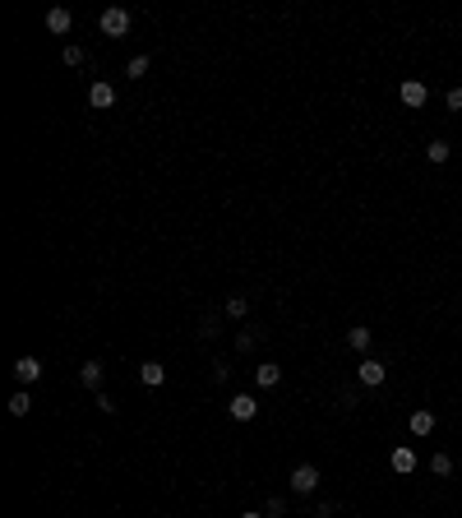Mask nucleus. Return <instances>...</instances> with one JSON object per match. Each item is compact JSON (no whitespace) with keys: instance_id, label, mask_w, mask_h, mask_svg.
<instances>
[{"instance_id":"16","label":"nucleus","mask_w":462,"mask_h":518,"mask_svg":"<svg viewBox=\"0 0 462 518\" xmlns=\"http://www.w3.org/2000/svg\"><path fill=\"white\" fill-rule=\"evenodd\" d=\"M28 412H33V398H28V389H23V394L10 398V417H28Z\"/></svg>"},{"instance_id":"12","label":"nucleus","mask_w":462,"mask_h":518,"mask_svg":"<svg viewBox=\"0 0 462 518\" xmlns=\"http://www.w3.org/2000/svg\"><path fill=\"white\" fill-rule=\"evenodd\" d=\"M254 384H259V389H277V384H282V365L264 361L259 370H254Z\"/></svg>"},{"instance_id":"2","label":"nucleus","mask_w":462,"mask_h":518,"mask_svg":"<svg viewBox=\"0 0 462 518\" xmlns=\"http://www.w3.org/2000/svg\"><path fill=\"white\" fill-rule=\"evenodd\" d=\"M319 481H324V477H319V467H315V463H301L296 472H291V491H296V496H315Z\"/></svg>"},{"instance_id":"24","label":"nucleus","mask_w":462,"mask_h":518,"mask_svg":"<svg viewBox=\"0 0 462 518\" xmlns=\"http://www.w3.org/2000/svg\"><path fill=\"white\" fill-rule=\"evenodd\" d=\"M449 111H462V89H449Z\"/></svg>"},{"instance_id":"9","label":"nucleus","mask_w":462,"mask_h":518,"mask_svg":"<svg viewBox=\"0 0 462 518\" xmlns=\"http://www.w3.org/2000/svg\"><path fill=\"white\" fill-rule=\"evenodd\" d=\"M102 375H107V370H102V361H84V365H79V384L93 389V394H102Z\"/></svg>"},{"instance_id":"13","label":"nucleus","mask_w":462,"mask_h":518,"mask_svg":"<svg viewBox=\"0 0 462 518\" xmlns=\"http://www.w3.org/2000/svg\"><path fill=\"white\" fill-rule=\"evenodd\" d=\"M139 380H143L148 389H157V384L166 380V365H162V361H143V365H139Z\"/></svg>"},{"instance_id":"14","label":"nucleus","mask_w":462,"mask_h":518,"mask_svg":"<svg viewBox=\"0 0 462 518\" xmlns=\"http://www.w3.org/2000/svg\"><path fill=\"white\" fill-rule=\"evenodd\" d=\"M370 338H374V333L365 329V324H356V329H347V347H352V352H361V356H365V347H370Z\"/></svg>"},{"instance_id":"18","label":"nucleus","mask_w":462,"mask_h":518,"mask_svg":"<svg viewBox=\"0 0 462 518\" xmlns=\"http://www.w3.org/2000/svg\"><path fill=\"white\" fill-rule=\"evenodd\" d=\"M430 472H435V477H449L453 472V458H449V453H435V458H430Z\"/></svg>"},{"instance_id":"6","label":"nucleus","mask_w":462,"mask_h":518,"mask_svg":"<svg viewBox=\"0 0 462 518\" xmlns=\"http://www.w3.org/2000/svg\"><path fill=\"white\" fill-rule=\"evenodd\" d=\"M14 380H19V384H37V380H42V361H37V356H19V361H14Z\"/></svg>"},{"instance_id":"4","label":"nucleus","mask_w":462,"mask_h":518,"mask_svg":"<svg viewBox=\"0 0 462 518\" xmlns=\"http://www.w3.org/2000/svg\"><path fill=\"white\" fill-rule=\"evenodd\" d=\"M356 375H361L365 389H379V384H384V375H388V365L374 361V356H361V370H356Z\"/></svg>"},{"instance_id":"3","label":"nucleus","mask_w":462,"mask_h":518,"mask_svg":"<svg viewBox=\"0 0 462 518\" xmlns=\"http://www.w3.org/2000/svg\"><path fill=\"white\" fill-rule=\"evenodd\" d=\"M397 98H402V107H425L430 89L421 84V79H402V84H397Z\"/></svg>"},{"instance_id":"23","label":"nucleus","mask_w":462,"mask_h":518,"mask_svg":"<svg viewBox=\"0 0 462 518\" xmlns=\"http://www.w3.org/2000/svg\"><path fill=\"white\" fill-rule=\"evenodd\" d=\"M333 514H338V505H333V500H324V505L315 509V518H333Z\"/></svg>"},{"instance_id":"5","label":"nucleus","mask_w":462,"mask_h":518,"mask_svg":"<svg viewBox=\"0 0 462 518\" xmlns=\"http://www.w3.org/2000/svg\"><path fill=\"white\" fill-rule=\"evenodd\" d=\"M388 467H393V472H416V449H411V444H397L393 453H388Z\"/></svg>"},{"instance_id":"22","label":"nucleus","mask_w":462,"mask_h":518,"mask_svg":"<svg viewBox=\"0 0 462 518\" xmlns=\"http://www.w3.org/2000/svg\"><path fill=\"white\" fill-rule=\"evenodd\" d=\"M282 509H286V505H282V500L273 496V500H268V505H264V514H268V518H282Z\"/></svg>"},{"instance_id":"20","label":"nucleus","mask_w":462,"mask_h":518,"mask_svg":"<svg viewBox=\"0 0 462 518\" xmlns=\"http://www.w3.org/2000/svg\"><path fill=\"white\" fill-rule=\"evenodd\" d=\"M254 342H259V333H254V329H241V333H236V352H250Z\"/></svg>"},{"instance_id":"19","label":"nucleus","mask_w":462,"mask_h":518,"mask_svg":"<svg viewBox=\"0 0 462 518\" xmlns=\"http://www.w3.org/2000/svg\"><path fill=\"white\" fill-rule=\"evenodd\" d=\"M125 75H130V79H143V75H148V56H134L130 65H125Z\"/></svg>"},{"instance_id":"17","label":"nucleus","mask_w":462,"mask_h":518,"mask_svg":"<svg viewBox=\"0 0 462 518\" xmlns=\"http://www.w3.org/2000/svg\"><path fill=\"white\" fill-rule=\"evenodd\" d=\"M227 315H231V320H245V315H250V301H245V297H227Z\"/></svg>"},{"instance_id":"8","label":"nucleus","mask_w":462,"mask_h":518,"mask_svg":"<svg viewBox=\"0 0 462 518\" xmlns=\"http://www.w3.org/2000/svg\"><path fill=\"white\" fill-rule=\"evenodd\" d=\"M46 28H51L55 37H65L70 28H74V14H70L65 5H55V10H46Z\"/></svg>"},{"instance_id":"7","label":"nucleus","mask_w":462,"mask_h":518,"mask_svg":"<svg viewBox=\"0 0 462 518\" xmlns=\"http://www.w3.org/2000/svg\"><path fill=\"white\" fill-rule=\"evenodd\" d=\"M227 412H231L236 421H254V417H259V403H254L250 394H236V398L227 403Z\"/></svg>"},{"instance_id":"21","label":"nucleus","mask_w":462,"mask_h":518,"mask_svg":"<svg viewBox=\"0 0 462 518\" xmlns=\"http://www.w3.org/2000/svg\"><path fill=\"white\" fill-rule=\"evenodd\" d=\"M60 56H65V65H79V60H84V46H65Z\"/></svg>"},{"instance_id":"15","label":"nucleus","mask_w":462,"mask_h":518,"mask_svg":"<svg viewBox=\"0 0 462 518\" xmlns=\"http://www.w3.org/2000/svg\"><path fill=\"white\" fill-rule=\"evenodd\" d=\"M449 153H453V148H449L444 139H430V148H425V157H430L435 167H440V162H449Z\"/></svg>"},{"instance_id":"11","label":"nucleus","mask_w":462,"mask_h":518,"mask_svg":"<svg viewBox=\"0 0 462 518\" xmlns=\"http://www.w3.org/2000/svg\"><path fill=\"white\" fill-rule=\"evenodd\" d=\"M88 102H93V107H98V111L116 107V89H111V84H102V79H98V84H93V89H88Z\"/></svg>"},{"instance_id":"10","label":"nucleus","mask_w":462,"mask_h":518,"mask_svg":"<svg viewBox=\"0 0 462 518\" xmlns=\"http://www.w3.org/2000/svg\"><path fill=\"white\" fill-rule=\"evenodd\" d=\"M411 435H416V440H425V435H435V412L430 408H421V412H411Z\"/></svg>"},{"instance_id":"25","label":"nucleus","mask_w":462,"mask_h":518,"mask_svg":"<svg viewBox=\"0 0 462 518\" xmlns=\"http://www.w3.org/2000/svg\"><path fill=\"white\" fill-rule=\"evenodd\" d=\"M241 518H264V514H241Z\"/></svg>"},{"instance_id":"1","label":"nucleus","mask_w":462,"mask_h":518,"mask_svg":"<svg viewBox=\"0 0 462 518\" xmlns=\"http://www.w3.org/2000/svg\"><path fill=\"white\" fill-rule=\"evenodd\" d=\"M98 28H102L107 37H125V33H130V10H121V5H111V10H102Z\"/></svg>"}]
</instances>
